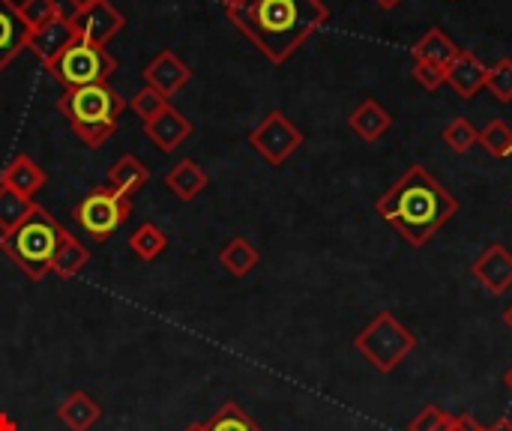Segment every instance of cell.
I'll return each mask as SVG.
<instances>
[{"instance_id":"obj_1","label":"cell","mask_w":512,"mask_h":431,"mask_svg":"<svg viewBox=\"0 0 512 431\" xmlns=\"http://www.w3.org/2000/svg\"><path fill=\"white\" fill-rule=\"evenodd\" d=\"M228 21L270 60L285 63L330 18L321 0H240Z\"/></svg>"},{"instance_id":"obj_2","label":"cell","mask_w":512,"mask_h":431,"mask_svg":"<svg viewBox=\"0 0 512 431\" xmlns=\"http://www.w3.org/2000/svg\"><path fill=\"white\" fill-rule=\"evenodd\" d=\"M375 210L390 228L405 237L408 246L420 249L459 213V201L453 198V192H447L444 183L432 177L429 168L411 165L375 201Z\"/></svg>"},{"instance_id":"obj_3","label":"cell","mask_w":512,"mask_h":431,"mask_svg":"<svg viewBox=\"0 0 512 431\" xmlns=\"http://www.w3.org/2000/svg\"><path fill=\"white\" fill-rule=\"evenodd\" d=\"M69 231L39 204L27 213V219L12 228L9 234H0V252L30 279L42 282L51 273V261Z\"/></svg>"},{"instance_id":"obj_4","label":"cell","mask_w":512,"mask_h":431,"mask_svg":"<svg viewBox=\"0 0 512 431\" xmlns=\"http://www.w3.org/2000/svg\"><path fill=\"white\" fill-rule=\"evenodd\" d=\"M57 111L66 117V123L81 138V144L96 150L114 135L120 114L126 111V99L108 81H102V84L66 90L57 99Z\"/></svg>"},{"instance_id":"obj_5","label":"cell","mask_w":512,"mask_h":431,"mask_svg":"<svg viewBox=\"0 0 512 431\" xmlns=\"http://www.w3.org/2000/svg\"><path fill=\"white\" fill-rule=\"evenodd\" d=\"M354 348L369 360V366H375L381 375H390L417 348V336L393 312H381L357 333Z\"/></svg>"},{"instance_id":"obj_6","label":"cell","mask_w":512,"mask_h":431,"mask_svg":"<svg viewBox=\"0 0 512 431\" xmlns=\"http://www.w3.org/2000/svg\"><path fill=\"white\" fill-rule=\"evenodd\" d=\"M60 84L63 90H78V87H90V84H102L114 75L117 60L108 54L105 45H93L84 39H75L51 66H45Z\"/></svg>"},{"instance_id":"obj_7","label":"cell","mask_w":512,"mask_h":431,"mask_svg":"<svg viewBox=\"0 0 512 431\" xmlns=\"http://www.w3.org/2000/svg\"><path fill=\"white\" fill-rule=\"evenodd\" d=\"M132 213V201L123 198L120 192L108 189V186H96L90 189L75 207H72V219L75 225L93 237L96 243H105L114 231H120V225L129 219Z\"/></svg>"},{"instance_id":"obj_8","label":"cell","mask_w":512,"mask_h":431,"mask_svg":"<svg viewBox=\"0 0 512 431\" xmlns=\"http://www.w3.org/2000/svg\"><path fill=\"white\" fill-rule=\"evenodd\" d=\"M252 150L273 168L285 165L303 144V132L288 120L282 111H270L252 132H249Z\"/></svg>"},{"instance_id":"obj_9","label":"cell","mask_w":512,"mask_h":431,"mask_svg":"<svg viewBox=\"0 0 512 431\" xmlns=\"http://www.w3.org/2000/svg\"><path fill=\"white\" fill-rule=\"evenodd\" d=\"M69 18L75 24L78 39L93 42V45H105L126 27V15L111 0H99L96 6H90L78 15H69Z\"/></svg>"},{"instance_id":"obj_10","label":"cell","mask_w":512,"mask_h":431,"mask_svg":"<svg viewBox=\"0 0 512 431\" xmlns=\"http://www.w3.org/2000/svg\"><path fill=\"white\" fill-rule=\"evenodd\" d=\"M471 276L492 294V297H501L512 288V252L501 243H492L486 246L474 264H471Z\"/></svg>"},{"instance_id":"obj_11","label":"cell","mask_w":512,"mask_h":431,"mask_svg":"<svg viewBox=\"0 0 512 431\" xmlns=\"http://www.w3.org/2000/svg\"><path fill=\"white\" fill-rule=\"evenodd\" d=\"M78 39V33H75V24H72V18L63 12V15H57L54 21H48L45 27H39V30H30V36H27V48L39 57V63L42 66H51L72 42Z\"/></svg>"},{"instance_id":"obj_12","label":"cell","mask_w":512,"mask_h":431,"mask_svg":"<svg viewBox=\"0 0 512 431\" xmlns=\"http://www.w3.org/2000/svg\"><path fill=\"white\" fill-rule=\"evenodd\" d=\"M189 78H192V69L174 54V51H159L147 66H144V81L153 87V90H159L165 99H171V96H177L186 84H189Z\"/></svg>"},{"instance_id":"obj_13","label":"cell","mask_w":512,"mask_h":431,"mask_svg":"<svg viewBox=\"0 0 512 431\" xmlns=\"http://www.w3.org/2000/svg\"><path fill=\"white\" fill-rule=\"evenodd\" d=\"M144 132L162 153H174L192 135V120L183 111H177L174 105H168L153 120L144 123Z\"/></svg>"},{"instance_id":"obj_14","label":"cell","mask_w":512,"mask_h":431,"mask_svg":"<svg viewBox=\"0 0 512 431\" xmlns=\"http://www.w3.org/2000/svg\"><path fill=\"white\" fill-rule=\"evenodd\" d=\"M27 24L15 0H0V72L27 48Z\"/></svg>"},{"instance_id":"obj_15","label":"cell","mask_w":512,"mask_h":431,"mask_svg":"<svg viewBox=\"0 0 512 431\" xmlns=\"http://www.w3.org/2000/svg\"><path fill=\"white\" fill-rule=\"evenodd\" d=\"M486 75L489 66L474 54V51H459V57L453 60V66L447 69V84L462 96V99H474L483 87H486Z\"/></svg>"},{"instance_id":"obj_16","label":"cell","mask_w":512,"mask_h":431,"mask_svg":"<svg viewBox=\"0 0 512 431\" xmlns=\"http://www.w3.org/2000/svg\"><path fill=\"white\" fill-rule=\"evenodd\" d=\"M45 183H48L45 171H42L27 153L12 156V159L6 162V168L0 171V186H6V189H12V192H18V195L30 198V201H33V195H36Z\"/></svg>"},{"instance_id":"obj_17","label":"cell","mask_w":512,"mask_h":431,"mask_svg":"<svg viewBox=\"0 0 512 431\" xmlns=\"http://www.w3.org/2000/svg\"><path fill=\"white\" fill-rule=\"evenodd\" d=\"M348 126H351L363 141L375 144V141H381V138L390 132L393 117H390V111H387L378 99H363V102L351 111Z\"/></svg>"},{"instance_id":"obj_18","label":"cell","mask_w":512,"mask_h":431,"mask_svg":"<svg viewBox=\"0 0 512 431\" xmlns=\"http://www.w3.org/2000/svg\"><path fill=\"white\" fill-rule=\"evenodd\" d=\"M165 186H168L180 201H195V198L210 186V177H207V171H204L195 159H180V162L165 174Z\"/></svg>"},{"instance_id":"obj_19","label":"cell","mask_w":512,"mask_h":431,"mask_svg":"<svg viewBox=\"0 0 512 431\" xmlns=\"http://www.w3.org/2000/svg\"><path fill=\"white\" fill-rule=\"evenodd\" d=\"M57 420L69 431H90L99 420H102V408L84 393L75 390L72 396H66L57 408Z\"/></svg>"},{"instance_id":"obj_20","label":"cell","mask_w":512,"mask_h":431,"mask_svg":"<svg viewBox=\"0 0 512 431\" xmlns=\"http://www.w3.org/2000/svg\"><path fill=\"white\" fill-rule=\"evenodd\" d=\"M150 183V171L144 168V162H138L132 153L120 156L111 168H108V189L120 192L123 198H132L135 192H141Z\"/></svg>"},{"instance_id":"obj_21","label":"cell","mask_w":512,"mask_h":431,"mask_svg":"<svg viewBox=\"0 0 512 431\" xmlns=\"http://www.w3.org/2000/svg\"><path fill=\"white\" fill-rule=\"evenodd\" d=\"M459 45L441 30V27H432L417 45H414V60H423V63H435V66H441V69H450L453 66V60L459 57Z\"/></svg>"},{"instance_id":"obj_22","label":"cell","mask_w":512,"mask_h":431,"mask_svg":"<svg viewBox=\"0 0 512 431\" xmlns=\"http://www.w3.org/2000/svg\"><path fill=\"white\" fill-rule=\"evenodd\" d=\"M261 261V252L246 240V237H231L222 249H219V264L234 276V279H246Z\"/></svg>"},{"instance_id":"obj_23","label":"cell","mask_w":512,"mask_h":431,"mask_svg":"<svg viewBox=\"0 0 512 431\" xmlns=\"http://www.w3.org/2000/svg\"><path fill=\"white\" fill-rule=\"evenodd\" d=\"M87 264H90L87 246H84L78 237L66 234L63 243H60V249H57V255H54V261H51V273L60 276V279H72V276H78Z\"/></svg>"},{"instance_id":"obj_24","label":"cell","mask_w":512,"mask_h":431,"mask_svg":"<svg viewBox=\"0 0 512 431\" xmlns=\"http://www.w3.org/2000/svg\"><path fill=\"white\" fill-rule=\"evenodd\" d=\"M165 246H168V237H165V231H162L156 222L138 225V228L132 231V237H129V249H132L141 261H156V258L165 252Z\"/></svg>"},{"instance_id":"obj_25","label":"cell","mask_w":512,"mask_h":431,"mask_svg":"<svg viewBox=\"0 0 512 431\" xmlns=\"http://www.w3.org/2000/svg\"><path fill=\"white\" fill-rule=\"evenodd\" d=\"M33 204L36 201L0 186V234H9L12 228H18L27 219V213L33 210Z\"/></svg>"},{"instance_id":"obj_26","label":"cell","mask_w":512,"mask_h":431,"mask_svg":"<svg viewBox=\"0 0 512 431\" xmlns=\"http://www.w3.org/2000/svg\"><path fill=\"white\" fill-rule=\"evenodd\" d=\"M207 431H264L237 402H225L207 423H204Z\"/></svg>"},{"instance_id":"obj_27","label":"cell","mask_w":512,"mask_h":431,"mask_svg":"<svg viewBox=\"0 0 512 431\" xmlns=\"http://www.w3.org/2000/svg\"><path fill=\"white\" fill-rule=\"evenodd\" d=\"M477 144H483V150L492 156V159H507L512 156V129L507 120H489L483 129H480V141Z\"/></svg>"},{"instance_id":"obj_28","label":"cell","mask_w":512,"mask_h":431,"mask_svg":"<svg viewBox=\"0 0 512 431\" xmlns=\"http://www.w3.org/2000/svg\"><path fill=\"white\" fill-rule=\"evenodd\" d=\"M441 138H444V144H447L453 153H468L471 147H477L480 129H477L468 117H453V120L444 126Z\"/></svg>"},{"instance_id":"obj_29","label":"cell","mask_w":512,"mask_h":431,"mask_svg":"<svg viewBox=\"0 0 512 431\" xmlns=\"http://www.w3.org/2000/svg\"><path fill=\"white\" fill-rule=\"evenodd\" d=\"M18 12H21L27 30H39L48 21H54L57 15H63L57 0H24V3H18Z\"/></svg>"},{"instance_id":"obj_30","label":"cell","mask_w":512,"mask_h":431,"mask_svg":"<svg viewBox=\"0 0 512 431\" xmlns=\"http://www.w3.org/2000/svg\"><path fill=\"white\" fill-rule=\"evenodd\" d=\"M126 105L141 117V123H147V120H153L162 108H168V105H171V99H165L159 90H153L150 84H144V87H141L129 102H126Z\"/></svg>"},{"instance_id":"obj_31","label":"cell","mask_w":512,"mask_h":431,"mask_svg":"<svg viewBox=\"0 0 512 431\" xmlns=\"http://www.w3.org/2000/svg\"><path fill=\"white\" fill-rule=\"evenodd\" d=\"M486 90L498 99V102H512V60L510 57H504V60H498L492 69H489V75H486Z\"/></svg>"},{"instance_id":"obj_32","label":"cell","mask_w":512,"mask_h":431,"mask_svg":"<svg viewBox=\"0 0 512 431\" xmlns=\"http://www.w3.org/2000/svg\"><path fill=\"white\" fill-rule=\"evenodd\" d=\"M453 426V414H447L444 408L438 405H426L411 423H408V431H450Z\"/></svg>"},{"instance_id":"obj_33","label":"cell","mask_w":512,"mask_h":431,"mask_svg":"<svg viewBox=\"0 0 512 431\" xmlns=\"http://www.w3.org/2000/svg\"><path fill=\"white\" fill-rule=\"evenodd\" d=\"M414 81H417L423 90H438V87L447 81V69H441V66H435V63L414 60Z\"/></svg>"},{"instance_id":"obj_34","label":"cell","mask_w":512,"mask_h":431,"mask_svg":"<svg viewBox=\"0 0 512 431\" xmlns=\"http://www.w3.org/2000/svg\"><path fill=\"white\" fill-rule=\"evenodd\" d=\"M450 431H483V426H480L471 414H459V417H453Z\"/></svg>"},{"instance_id":"obj_35","label":"cell","mask_w":512,"mask_h":431,"mask_svg":"<svg viewBox=\"0 0 512 431\" xmlns=\"http://www.w3.org/2000/svg\"><path fill=\"white\" fill-rule=\"evenodd\" d=\"M99 0H66V15H78L90 6H96Z\"/></svg>"},{"instance_id":"obj_36","label":"cell","mask_w":512,"mask_h":431,"mask_svg":"<svg viewBox=\"0 0 512 431\" xmlns=\"http://www.w3.org/2000/svg\"><path fill=\"white\" fill-rule=\"evenodd\" d=\"M0 431H18V423L6 411H0Z\"/></svg>"},{"instance_id":"obj_37","label":"cell","mask_w":512,"mask_h":431,"mask_svg":"<svg viewBox=\"0 0 512 431\" xmlns=\"http://www.w3.org/2000/svg\"><path fill=\"white\" fill-rule=\"evenodd\" d=\"M486 431H512V420L510 417H501V420H495Z\"/></svg>"},{"instance_id":"obj_38","label":"cell","mask_w":512,"mask_h":431,"mask_svg":"<svg viewBox=\"0 0 512 431\" xmlns=\"http://www.w3.org/2000/svg\"><path fill=\"white\" fill-rule=\"evenodd\" d=\"M375 3H378L381 9H396V6H399L402 0H375Z\"/></svg>"},{"instance_id":"obj_39","label":"cell","mask_w":512,"mask_h":431,"mask_svg":"<svg viewBox=\"0 0 512 431\" xmlns=\"http://www.w3.org/2000/svg\"><path fill=\"white\" fill-rule=\"evenodd\" d=\"M504 324H507V330L512 333V303L504 309Z\"/></svg>"},{"instance_id":"obj_40","label":"cell","mask_w":512,"mask_h":431,"mask_svg":"<svg viewBox=\"0 0 512 431\" xmlns=\"http://www.w3.org/2000/svg\"><path fill=\"white\" fill-rule=\"evenodd\" d=\"M183 431H207V429H204V423H192V426H186Z\"/></svg>"},{"instance_id":"obj_41","label":"cell","mask_w":512,"mask_h":431,"mask_svg":"<svg viewBox=\"0 0 512 431\" xmlns=\"http://www.w3.org/2000/svg\"><path fill=\"white\" fill-rule=\"evenodd\" d=\"M504 384H507V387H510V390H512V366H510V369H507V375H504Z\"/></svg>"},{"instance_id":"obj_42","label":"cell","mask_w":512,"mask_h":431,"mask_svg":"<svg viewBox=\"0 0 512 431\" xmlns=\"http://www.w3.org/2000/svg\"><path fill=\"white\" fill-rule=\"evenodd\" d=\"M219 3H222V6H225V9H231V6H237V3H240V0H219Z\"/></svg>"},{"instance_id":"obj_43","label":"cell","mask_w":512,"mask_h":431,"mask_svg":"<svg viewBox=\"0 0 512 431\" xmlns=\"http://www.w3.org/2000/svg\"><path fill=\"white\" fill-rule=\"evenodd\" d=\"M483 431H486V429H483Z\"/></svg>"}]
</instances>
